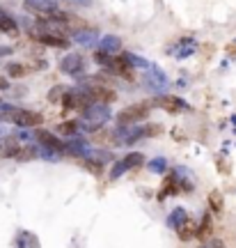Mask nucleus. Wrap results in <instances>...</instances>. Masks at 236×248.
I'll list each match as a JSON object with an SVG mask.
<instances>
[{
	"label": "nucleus",
	"mask_w": 236,
	"mask_h": 248,
	"mask_svg": "<svg viewBox=\"0 0 236 248\" xmlns=\"http://www.w3.org/2000/svg\"><path fill=\"white\" fill-rule=\"evenodd\" d=\"M64 147H67V152H69V154H74V156H88V150H89L83 140H69Z\"/></svg>",
	"instance_id": "nucleus-14"
},
{
	"label": "nucleus",
	"mask_w": 236,
	"mask_h": 248,
	"mask_svg": "<svg viewBox=\"0 0 236 248\" xmlns=\"http://www.w3.org/2000/svg\"><path fill=\"white\" fill-rule=\"evenodd\" d=\"M74 42L80 46H94L96 42H99V35H96V30H92V28L76 30V32H74Z\"/></svg>",
	"instance_id": "nucleus-10"
},
{
	"label": "nucleus",
	"mask_w": 236,
	"mask_h": 248,
	"mask_svg": "<svg viewBox=\"0 0 236 248\" xmlns=\"http://www.w3.org/2000/svg\"><path fill=\"white\" fill-rule=\"evenodd\" d=\"M60 69L64 71V74H69V76H78V74H83V69H85V58L78 53H69L60 62Z\"/></svg>",
	"instance_id": "nucleus-8"
},
{
	"label": "nucleus",
	"mask_w": 236,
	"mask_h": 248,
	"mask_svg": "<svg viewBox=\"0 0 236 248\" xmlns=\"http://www.w3.org/2000/svg\"><path fill=\"white\" fill-rule=\"evenodd\" d=\"M209 234H211V216H209V214H204L200 228H197V239L206 241V237H209Z\"/></svg>",
	"instance_id": "nucleus-17"
},
{
	"label": "nucleus",
	"mask_w": 236,
	"mask_h": 248,
	"mask_svg": "<svg viewBox=\"0 0 236 248\" xmlns=\"http://www.w3.org/2000/svg\"><path fill=\"white\" fill-rule=\"evenodd\" d=\"M124 60L129 62V64H131V67H140V69H149V67H151V64H149L147 60H142L140 55H133V53H124L122 55Z\"/></svg>",
	"instance_id": "nucleus-20"
},
{
	"label": "nucleus",
	"mask_w": 236,
	"mask_h": 248,
	"mask_svg": "<svg viewBox=\"0 0 236 248\" xmlns=\"http://www.w3.org/2000/svg\"><path fill=\"white\" fill-rule=\"evenodd\" d=\"M151 71H154V76H149V88H156V90H163L167 85V80H165V76H163V74H161V71L158 69H154V67H151Z\"/></svg>",
	"instance_id": "nucleus-18"
},
{
	"label": "nucleus",
	"mask_w": 236,
	"mask_h": 248,
	"mask_svg": "<svg viewBox=\"0 0 236 248\" xmlns=\"http://www.w3.org/2000/svg\"><path fill=\"white\" fill-rule=\"evenodd\" d=\"M0 30H2V32H7V35H16L18 32L16 21L9 16V14H5L2 9H0Z\"/></svg>",
	"instance_id": "nucleus-12"
},
{
	"label": "nucleus",
	"mask_w": 236,
	"mask_h": 248,
	"mask_svg": "<svg viewBox=\"0 0 236 248\" xmlns=\"http://www.w3.org/2000/svg\"><path fill=\"white\" fill-rule=\"evenodd\" d=\"M35 138H37V142H39L42 147L58 152V154H62V152L67 150V147H64V142H60V138H58L55 133L46 131V129H39V131H35Z\"/></svg>",
	"instance_id": "nucleus-6"
},
{
	"label": "nucleus",
	"mask_w": 236,
	"mask_h": 248,
	"mask_svg": "<svg viewBox=\"0 0 236 248\" xmlns=\"http://www.w3.org/2000/svg\"><path fill=\"white\" fill-rule=\"evenodd\" d=\"M149 170H151V172H163V170H165V159L149 161Z\"/></svg>",
	"instance_id": "nucleus-25"
},
{
	"label": "nucleus",
	"mask_w": 236,
	"mask_h": 248,
	"mask_svg": "<svg viewBox=\"0 0 236 248\" xmlns=\"http://www.w3.org/2000/svg\"><path fill=\"white\" fill-rule=\"evenodd\" d=\"M26 9L37 14L39 18H51V21H71L53 0H26Z\"/></svg>",
	"instance_id": "nucleus-1"
},
{
	"label": "nucleus",
	"mask_w": 236,
	"mask_h": 248,
	"mask_svg": "<svg viewBox=\"0 0 236 248\" xmlns=\"http://www.w3.org/2000/svg\"><path fill=\"white\" fill-rule=\"evenodd\" d=\"M119 46H122V42H119V37H115V35H105L101 39V51H105V53L119 51Z\"/></svg>",
	"instance_id": "nucleus-13"
},
{
	"label": "nucleus",
	"mask_w": 236,
	"mask_h": 248,
	"mask_svg": "<svg viewBox=\"0 0 236 248\" xmlns=\"http://www.w3.org/2000/svg\"><path fill=\"white\" fill-rule=\"evenodd\" d=\"M7 88H9V80L0 76V90H7Z\"/></svg>",
	"instance_id": "nucleus-28"
},
{
	"label": "nucleus",
	"mask_w": 236,
	"mask_h": 248,
	"mask_svg": "<svg viewBox=\"0 0 236 248\" xmlns=\"http://www.w3.org/2000/svg\"><path fill=\"white\" fill-rule=\"evenodd\" d=\"M177 234H179L181 241H188V239H192V237H197V225H195V221H192L191 216L177 228Z\"/></svg>",
	"instance_id": "nucleus-11"
},
{
	"label": "nucleus",
	"mask_w": 236,
	"mask_h": 248,
	"mask_svg": "<svg viewBox=\"0 0 236 248\" xmlns=\"http://www.w3.org/2000/svg\"><path fill=\"white\" fill-rule=\"evenodd\" d=\"M154 106L163 108V110L170 113V115H175V113H179V110H186L188 104H186L184 99H179V97H167V94H161V97L154 99Z\"/></svg>",
	"instance_id": "nucleus-7"
},
{
	"label": "nucleus",
	"mask_w": 236,
	"mask_h": 248,
	"mask_svg": "<svg viewBox=\"0 0 236 248\" xmlns=\"http://www.w3.org/2000/svg\"><path fill=\"white\" fill-rule=\"evenodd\" d=\"M7 74L12 76V78H21V76L26 74V67H23V64H14V62H12V64H7Z\"/></svg>",
	"instance_id": "nucleus-23"
},
{
	"label": "nucleus",
	"mask_w": 236,
	"mask_h": 248,
	"mask_svg": "<svg viewBox=\"0 0 236 248\" xmlns=\"http://www.w3.org/2000/svg\"><path fill=\"white\" fill-rule=\"evenodd\" d=\"M80 124L78 122H62L60 126H58V131L64 133V136H74V133H78Z\"/></svg>",
	"instance_id": "nucleus-22"
},
{
	"label": "nucleus",
	"mask_w": 236,
	"mask_h": 248,
	"mask_svg": "<svg viewBox=\"0 0 236 248\" xmlns=\"http://www.w3.org/2000/svg\"><path fill=\"white\" fill-rule=\"evenodd\" d=\"M67 92H69L67 88H62V85H55V88L48 92V101H51V104H58V101H62V99H64V94H67Z\"/></svg>",
	"instance_id": "nucleus-21"
},
{
	"label": "nucleus",
	"mask_w": 236,
	"mask_h": 248,
	"mask_svg": "<svg viewBox=\"0 0 236 248\" xmlns=\"http://www.w3.org/2000/svg\"><path fill=\"white\" fill-rule=\"evenodd\" d=\"M234 124H236V117H234Z\"/></svg>",
	"instance_id": "nucleus-29"
},
{
	"label": "nucleus",
	"mask_w": 236,
	"mask_h": 248,
	"mask_svg": "<svg viewBox=\"0 0 236 248\" xmlns=\"http://www.w3.org/2000/svg\"><path fill=\"white\" fill-rule=\"evenodd\" d=\"M85 166H88L89 172H94V175H99V172H101V163H94V161H85Z\"/></svg>",
	"instance_id": "nucleus-26"
},
{
	"label": "nucleus",
	"mask_w": 236,
	"mask_h": 248,
	"mask_svg": "<svg viewBox=\"0 0 236 248\" xmlns=\"http://www.w3.org/2000/svg\"><path fill=\"white\" fill-rule=\"evenodd\" d=\"M108 120H110L108 104H89V106L83 110V122H80V126H85L88 131H94L99 126H103Z\"/></svg>",
	"instance_id": "nucleus-3"
},
{
	"label": "nucleus",
	"mask_w": 236,
	"mask_h": 248,
	"mask_svg": "<svg viewBox=\"0 0 236 248\" xmlns=\"http://www.w3.org/2000/svg\"><path fill=\"white\" fill-rule=\"evenodd\" d=\"M186 218H188V214H186V209H181V207H177L175 212L170 214V216H167V225H170V228H179V225H181V223L186 221Z\"/></svg>",
	"instance_id": "nucleus-15"
},
{
	"label": "nucleus",
	"mask_w": 236,
	"mask_h": 248,
	"mask_svg": "<svg viewBox=\"0 0 236 248\" xmlns=\"http://www.w3.org/2000/svg\"><path fill=\"white\" fill-rule=\"evenodd\" d=\"M67 2H74V5H80V7H89L92 0H67Z\"/></svg>",
	"instance_id": "nucleus-27"
},
{
	"label": "nucleus",
	"mask_w": 236,
	"mask_h": 248,
	"mask_svg": "<svg viewBox=\"0 0 236 248\" xmlns=\"http://www.w3.org/2000/svg\"><path fill=\"white\" fill-rule=\"evenodd\" d=\"M126 166H124V161H117V163H115L113 166V170H110V179H117V177H122L124 172H126Z\"/></svg>",
	"instance_id": "nucleus-24"
},
{
	"label": "nucleus",
	"mask_w": 236,
	"mask_h": 248,
	"mask_svg": "<svg viewBox=\"0 0 236 248\" xmlns=\"http://www.w3.org/2000/svg\"><path fill=\"white\" fill-rule=\"evenodd\" d=\"M2 117L7 122L16 124L21 129H30V126H39L42 124V115L35 110H23V108H12V106H2Z\"/></svg>",
	"instance_id": "nucleus-2"
},
{
	"label": "nucleus",
	"mask_w": 236,
	"mask_h": 248,
	"mask_svg": "<svg viewBox=\"0 0 236 248\" xmlns=\"http://www.w3.org/2000/svg\"><path fill=\"white\" fill-rule=\"evenodd\" d=\"M85 94H88L94 104H113L115 99H117V92H115L113 88H108L103 83H96V80H92V83L85 85Z\"/></svg>",
	"instance_id": "nucleus-4"
},
{
	"label": "nucleus",
	"mask_w": 236,
	"mask_h": 248,
	"mask_svg": "<svg viewBox=\"0 0 236 248\" xmlns=\"http://www.w3.org/2000/svg\"><path fill=\"white\" fill-rule=\"evenodd\" d=\"M122 161H124V166H126V168L133 170V168H140L142 163H145V156H142L140 152H131V154H126Z\"/></svg>",
	"instance_id": "nucleus-16"
},
{
	"label": "nucleus",
	"mask_w": 236,
	"mask_h": 248,
	"mask_svg": "<svg viewBox=\"0 0 236 248\" xmlns=\"http://www.w3.org/2000/svg\"><path fill=\"white\" fill-rule=\"evenodd\" d=\"M21 152H23V147L18 142V136H2L0 138V156L9 159V156H18Z\"/></svg>",
	"instance_id": "nucleus-9"
},
{
	"label": "nucleus",
	"mask_w": 236,
	"mask_h": 248,
	"mask_svg": "<svg viewBox=\"0 0 236 248\" xmlns=\"http://www.w3.org/2000/svg\"><path fill=\"white\" fill-rule=\"evenodd\" d=\"M209 207L213 212H220V209L225 207V200H222V193H220V191H211L209 193Z\"/></svg>",
	"instance_id": "nucleus-19"
},
{
	"label": "nucleus",
	"mask_w": 236,
	"mask_h": 248,
	"mask_svg": "<svg viewBox=\"0 0 236 248\" xmlns=\"http://www.w3.org/2000/svg\"><path fill=\"white\" fill-rule=\"evenodd\" d=\"M149 113V106L147 104H135V106H129L124 108L122 113L117 115V120L122 124H133V122H140V120H145Z\"/></svg>",
	"instance_id": "nucleus-5"
}]
</instances>
